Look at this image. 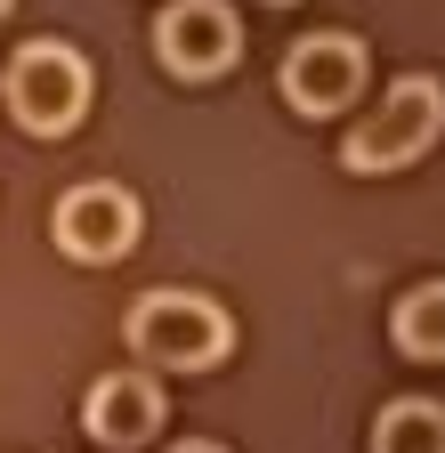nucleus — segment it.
<instances>
[{
	"mask_svg": "<svg viewBox=\"0 0 445 453\" xmlns=\"http://www.w3.org/2000/svg\"><path fill=\"white\" fill-rule=\"evenodd\" d=\"M122 332H130V349H138L146 372H211L235 349L227 308L203 300V292H146V300H130Z\"/></svg>",
	"mask_w": 445,
	"mask_h": 453,
	"instance_id": "1",
	"label": "nucleus"
},
{
	"mask_svg": "<svg viewBox=\"0 0 445 453\" xmlns=\"http://www.w3.org/2000/svg\"><path fill=\"white\" fill-rule=\"evenodd\" d=\"M437 138H445V81L437 73H405L341 138V170H357V179H388V170H413Z\"/></svg>",
	"mask_w": 445,
	"mask_h": 453,
	"instance_id": "2",
	"label": "nucleus"
},
{
	"mask_svg": "<svg viewBox=\"0 0 445 453\" xmlns=\"http://www.w3.org/2000/svg\"><path fill=\"white\" fill-rule=\"evenodd\" d=\"M0 97H9L17 130L65 138L89 113V57L73 41H17V57L0 65Z\"/></svg>",
	"mask_w": 445,
	"mask_h": 453,
	"instance_id": "3",
	"label": "nucleus"
},
{
	"mask_svg": "<svg viewBox=\"0 0 445 453\" xmlns=\"http://www.w3.org/2000/svg\"><path fill=\"white\" fill-rule=\"evenodd\" d=\"M364 73L372 57L357 33H308L284 49V73H275V89H284L292 113H308V122H332V113H349L364 97Z\"/></svg>",
	"mask_w": 445,
	"mask_h": 453,
	"instance_id": "4",
	"label": "nucleus"
},
{
	"mask_svg": "<svg viewBox=\"0 0 445 453\" xmlns=\"http://www.w3.org/2000/svg\"><path fill=\"white\" fill-rule=\"evenodd\" d=\"M49 235H58V251H65V259L105 267V259H122V251L138 243V195H130V187H114V179H81V187H65V195H58V219H49Z\"/></svg>",
	"mask_w": 445,
	"mask_h": 453,
	"instance_id": "5",
	"label": "nucleus"
},
{
	"mask_svg": "<svg viewBox=\"0 0 445 453\" xmlns=\"http://www.w3.org/2000/svg\"><path fill=\"white\" fill-rule=\"evenodd\" d=\"M154 57L179 81H211V73H227L243 57V25H235L227 0H171L154 17Z\"/></svg>",
	"mask_w": 445,
	"mask_h": 453,
	"instance_id": "6",
	"label": "nucleus"
},
{
	"mask_svg": "<svg viewBox=\"0 0 445 453\" xmlns=\"http://www.w3.org/2000/svg\"><path fill=\"white\" fill-rule=\"evenodd\" d=\"M81 429L105 453L154 445V429H162V380L154 372H97L89 396H81Z\"/></svg>",
	"mask_w": 445,
	"mask_h": 453,
	"instance_id": "7",
	"label": "nucleus"
},
{
	"mask_svg": "<svg viewBox=\"0 0 445 453\" xmlns=\"http://www.w3.org/2000/svg\"><path fill=\"white\" fill-rule=\"evenodd\" d=\"M388 340L413 365H445V283H413V292L388 308Z\"/></svg>",
	"mask_w": 445,
	"mask_h": 453,
	"instance_id": "8",
	"label": "nucleus"
},
{
	"mask_svg": "<svg viewBox=\"0 0 445 453\" xmlns=\"http://www.w3.org/2000/svg\"><path fill=\"white\" fill-rule=\"evenodd\" d=\"M372 453H445V405L437 396H397V405H380Z\"/></svg>",
	"mask_w": 445,
	"mask_h": 453,
	"instance_id": "9",
	"label": "nucleus"
},
{
	"mask_svg": "<svg viewBox=\"0 0 445 453\" xmlns=\"http://www.w3.org/2000/svg\"><path fill=\"white\" fill-rule=\"evenodd\" d=\"M171 453H227V445H211V437H187V445H171Z\"/></svg>",
	"mask_w": 445,
	"mask_h": 453,
	"instance_id": "10",
	"label": "nucleus"
},
{
	"mask_svg": "<svg viewBox=\"0 0 445 453\" xmlns=\"http://www.w3.org/2000/svg\"><path fill=\"white\" fill-rule=\"evenodd\" d=\"M0 17H9V0H0Z\"/></svg>",
	"mask_w": 445,
	"mask_h": 453,
	"instance_id": "11",
	"label": "nucleus"
}]
</instances>
